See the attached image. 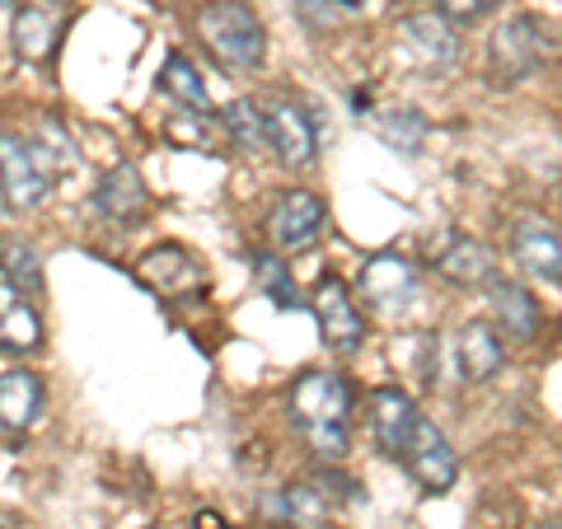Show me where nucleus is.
Here are the masks:
<instances>
[{"instance_id": "1", "label": "nucleus", "mask_w": 562, "mask_h": 529, "mask_svg": "<svg viewBox=\"0 0 562 529\" xmlns=\"http://www.w3.org/2000/svg\"><path fill=\"white\" fill-rule=\"evenodd\" d=\"M347 413H351V390L342 375H333V370H305L295 380L291 417L324 460H342L347 454Z\"/></svg>"}, {"instance_id": "2", "label": "nucleus", "mask_w": 562, "mask_h": 529, "mask_svg": "<svg viewBox=\"0 0 562 529\" xmlns=\"http://www.w3.org/2000/svg\"><path fill=\"white\" fill-rule=\"evenodd\" d=\"M198 29H202L206 52L225 70H254V66H262V57H268V29H262L258 14L249 5H239V0H216V5H206Z\"/></svg>"}, {"instance_id": "3", "label": "nucleus", "mask_w": 562, "mask_h": 529, "mask_svg": "<svg viewBox=\"0 0 562 529\" xmlns=\"http://www.w3.org/2000/svg\"><path fill=\"white\" fill-rule=\"evenodd\" d=\"M543 57H549V33H543L535 14H512V20H502L487 38V70L497 85L530 80L543 66Z\"/></svg>"}, {"instance_id": "4", "label": "nucleus", "mask_w": 562, "mask_h": 529, "mask_svg": "<svg viewBox=\"0 0 562 529\" xmlns=\"http://www.w3.org/2000/svg\"><path fill=\"white\" fill-rule=\"evenodd\" d=\"M52 160L43 155L38 140L29 136H14V132H0V192L14 211H29L47 198L52 188Z\"/></svg>"}, {"instance_id": "5", "label": "nucleus", "mask_w": 562, "mask_h": 529, "mask_svg": "<svg viewBox=\"0 0 562 529\" xmlns=\"http://www.w3.org/2000/svg\"><path fill=\"white\" fill-rule=\"evenodd\" d=\"M262 136H268V150L286 169H310L314 155H319V132H314V122L301 103H286V99L268 103L262 109Z\"/></svg>"}, {"instance_id": "6", "label": "nucleus", "mask_w": 562, "mask_h": 529, "mask_svg": "<svg viewBox=\"0 0 562 529\" xmlns=\"http://www.w3.org/2000/svg\"><path fill=\"white\" fill-rule=\"evenodd\" d=\"M314 319H319V333L328 338L333 351H342V357H351V351H361L366 342V324H361V309L357 300H351V286L342 277H324L319 286H314Z\"/></svg>"}, {"instance_id": "7", "label": "nucleus", "mask_w": 562, "mask_h": 529, "mask_svg": "<svg viewBox=\"0 0 562 529\" xmlns=\"http://www.w3.org/2000/svg\"><path fill=\"white\" fill-rule=\"evenodd\" d=\"M403 464H408V473L427 492H450L454 479H460V460H454L446 431L427 417H417V427L408 436V450H403Z\"/></svg>"}, {"instance_id": "8", "label": "nucleus", "mask_w": 562, "mask_h": 529, "mask_svg": "<svg viewBox=\"0 0 562 529\" xmlns=\"http://www.w3.org/2000/svg\"><path fill=\"white\" fill-rule=\"evenodd\" d=\"M268 235H272V244L281 254L310 249V244L324 235V202L314 198V192H305V188L286 192V198L272 206V216H268Z\"/></svg>"}, {"instance_id": "9", "label": "nucleus", "mask_w": 562, "mask_h": 529, "mask_svg": "<svg viewBox=\"0 0 562 529\" xmlns=\"http://www.w3.org/2000/svg\"><path fill=\"white\" fill-rule=\"evenodd\" d=\"M61 38V5L57 0H24L14 10V29H10V47L20 61H47L57 52Z\"/></svg>"}, {"instance_id": "10", "label": "nucleus", "mask_w": 562, "mask_h": 529, "mask_svg": "<svg viewBox=\"0 0 562 529\" xmlns=\"http://www.w3.org/2000/svg\"><path fill=\"white\" fill-rule=\"evenodd\" d=\"M357 291L371 300V305L390 309V305H403V300L417 291V272H413L408 258H398V254H375V258H366V268H361V277H357Z\"/></svg>"}, {"instance_id": "11", "label": "nucleus", "mask_w": 562, "mask_h": 529, "mask_svg": "<svg viewBox=\"0 0 562 529\" xmlns=\"http://www.w3.org/2000/svg\"><path fill=\"white\" fill-rule=\"evenodd\" d=\"M413 427H417V408H413V398L403 390L384 384V390L371 394V431H375V446L384 454H398V460H403Z\"/></svg>"}, {"instance_id": "12", "label": "nucleus", "mask_w": 562, "mask_h": 529, "mask_svg": "<svg viewBox=\"0 0 562 529\" xmlns=\"http://www.w3.org/2000/svg\"><path fill=\"white\" fill-rule=\"evenodd\" d=\"M140 281L146 286H155L160 295L179 300V295H198L206 286L202 268L192 262L183 249H173V244H165V249H150L146 258H140Z\"/></svg>"}, {"instance_id": "13", "label": "nucleus", "mask_w": 562, "mask_h": 529, "mask_svg": "<svg viewBox=\"0 0 562 529\" xmlns=\"http://www.w3.org/2000/svg\"><path fill=\"white\" fill-rule=\"evenodd\" d=\"M436 272H441L446 281H454V286H487L492 281V254L483 239H469V235H446L441 244H436Z\"/></svg>"}, {"instance_id": "14", "label": "nucleus", "mask_w": 562, "mask_h": 529, "mask_svg": "<svg viewBox=\"0 0 562 529\" xmlns=\"http://www.w3.org/2000/svg\"><path fill=\"white\" fill-rule=\"evenodd\" d=\"M512 249H516V262H520V268L530 272V277L562 281V235L549 230L543 221H516Z\"/></svg>"}, {"instance_id": "15", "label": "nucleus", "mask_w": 562, "mask_h": 529, "mask_svg": "<svg viewBox=\"0 0 562 529\" xmlns=\"http://www.w3.org/2000/svg\"><path fill=\"white\" fill-rule=\"evenodd\" d=\"M506 365V347L497 338V328H492L487 319H473L460 328V375L469 384H487L497 380Z\"/></svg>"}, {"instance_id": "16", "label": "nucleus", "mask_w": 562, "mask_h": 529, "mask_svg": "<svg viewBox=\"0 0 562 529\" xmlns=\"http://www.w3.org/2000/svg\"><path fill=\"white\" fill-rule=\"evenodd\" d=\"M398 33L408 38V47L417 52V57H422V61H431V66H446V61H454V52H460V38H454V24L446 20L441 10L403 14Z\"/></svg>"}, {"instance_id": "17", "label": "nucleus", "mask_w": 562, "mask_h": 529, "mask_svg": "<svg viewBox=\"0 0 562 529\" xmlns=\"http://www.w3.org/2000/svg\"><path fill=\"white\" fill-rule=\"evenodd\" d=\"M94 206L109 221H132L150 206V192H146V183H140V173L132 165H113L94 188Z\"/></svg>"}, {"instance_id": "18", "label": "nucleus", "mask_w": 562, "mask_h": 529, "mask_svg": "<svg viewBox=\"0 0 562 529\" xmlns=\"http://www.w3.org/2000/svg\"><path fill=\"white\" fill-rule=\"evenodd\" d=\"M38 408H43V380L20 365L5 370V375H0V427L29 431Z\"/></svg>"}, {"instance_id": "19", "label": "nucleus", "mask_w": 562, "mask_h": 529, "mask_svg": "<svg viewBox=\"0 0 562 529\" xmlns=\"http://www.w3.org/2000/svg\"><path fill=\"white\" fill-rule=\"evenodd\" d=\"M0 347L5 351H38L43 347V319L29 300L0 281Z\"/></svg>"}, {"instance_id": "20", "label": "nucleus", "mask_w": 562, "mask_h": 529, "mask_svg": "<svg viewBox=\"0 0 562 529\" xmlns=\"http://www.w3.org/2000/svg\"><path fill=\"white\" fill-rule=\"evenodd\" d=\"M487 305H492V319L506 333H516V338H535L539 333V305L520 281H487Z\"/></svg>"}, {"instance_id": "21", "label": "nucleus", "mask_w": 562, "mask_h": 529, "mask_svg": "<svg viewBox=\"0 0 562 529\" xmlns=\"http://www.w3.org/2000/svg\"><path fill=\"white\" fill-rule=\"evenodd\" d=\"M268 510L281 525H319L333 506H328V492L319 483H291L268 502Z\"/></svg>"}, {"instance_id": "22", "label": "nucleus", "mask_w": 562, "mask_h": 529, "mask_svg": "<svg viewBox=\"0 0 562 529\" xmlns=\"http://www.w3.org/2000/svg\"><path fill=\"white\" fill-rule=\"evenodd\" d=\"M0 277L20 295H43V262L20 235H0Z\"/></svg>"}, {"instance_id": "23", "label": "nucleus", "mask_w": 562, "mask_h": 529, "mask_svg": "<svg viewBox=\"0 0 562 529\" xmlns=\"http://www.w3.org/2000/svg\"><path fill=\"white\" fill-rule=\"evenodd\" d=\"M160 85L183 103V109H192V113H211V94H206V80L198 76V66H192L183 52H169L165 57V70H160Z\"/></svg>"}, {"instance_id": "24", "label": "nucleus", "mask_w": 562, "mask_h": 529, "mask_svg": "<svg viewBox=\"0 0 562 529\" xmlns=\"http://www.w3.org/2000/svg\"><path fill=\"white\" fill-rule=\"evenodd\" d=\"M375 136L384 146H394L403 155H417L422 150V136H427V122H422L417 109H384L375 117Z\"/></svg>"}, {"instance_id": "25", "label": "nucleus", "mask_w": 562, "mask_h": 529, "mask_svg": "<svg viewBox=\"0 0 562 529\" xmlns=\"http://www.w3.org/2000/svg\"><path fill=\"white\" fill-rule=\"evenodd\" d=\"M221 122H225V132H231V140L239 150H262L268 146V136H262V109L254 99L231 103V109L221 113Z\"/></svg>"}, {"instance_id": "26", "label": "nucleus", "mask_w": 562, "mask_h": 529, "mask_svg": "<svg viewBox=\"0 0 562 529\" xmlns=\"http://www.w3.org/2000/svg\"><path fill=\"white\" fill-rule=\"evenodd\" d=\"M254 277H258V286L277 300V305H295L291 272H286V262H281L277 254H254Z\"/></svg>"}, {"instance_id": "27", "label": "nucleus", "mask_w": 562, "mask_h": 529, "mask_svg": "<svg viewBox=\"0 0 562 529\" xmlns=\"http://www.w3.org/2000/svg\"><path fill=\"white\" fill-rule=\"evenodd\" d=\"M38 146H43V155L52 160V169H70V165H76V146H70L66 132L57 127V117H43L38 122Z\"/></svg>"}, {"instance_id": "28", "label": "nucleus", "mask_w": 562, "mask_h": 529, "mask_svg": "<svg viewBox=\"0 0 562 529\" xmlns=\"http://www.w3.org/2000/svg\"><path fill=\"white\" fill-rule=\"evenodd\" d=\"M431 5L441 10L450 24H479L483 14H492L502 5V0H431Z\"/></svg>"}, {"instance_id": "29", "label": "nucleus", "mask_w": 562, "mask_h": 529, "mask_svg": "<svg viewBox=\"0 0 562 529\" xmlns=\"http://www.w3.org/2000/svg\"><path fill=\"white\" fill-rule=\"evenodd\" d=\"M301 14L305 20L319 29V24H333V14H338V5H333V0H301Z\"/></svg>"}, {"instance_id": "30", "label": "nucleus", "mask_w": 562, "mask_h": 529, "mask_svg": "<svg viewBox=\"0 0 562 529\" xmlns=\"http://www.w3.org/2000/svg\"><path fill=\"white\" fill-rule=\"evenodd\" d=\"M192 529H231V525H225V520L216 516V510H202V516L192 520Z\"/></svg>"}, {"instance_id": "31", "label": "nucleus", "mask_w": 562, "mask_h": 529, "mask_svg": "<svg viewBox=\"0 0 562 529\" xmlns=\"http://www.w3.org/2000/svg\"><path fill=\"white\" fill-rule=\"evenodd\" d=\"M338 10H361V0H333Z\"/></svg>"}, {"instance_id": "32", "label": "nucleus", "mask_w": 562, "mask_h": 529, "mask_svg": "<svg viewBox=\"0 0 562 529\" xmlns=\"http://www.w3.org/2000/svg\"><path fill=\"white\" fill-rule=\"evenodd\" d=\"M539 529H562V525H553V520H543V525H539Z\"/></svg>"}, {"instance_id": "33", "label": "nucleus", "mask_w": 562, "mask_h": 529, "mask_svg": "<svg viewBox=\"0 0 562 529\" xmlns=\"http://www.w3.org/2000/svg\"><path fill=\"white\" fill-rule=\"evenodd\" d=\"M5 5H14V0H0V10H5Z\"/></svg>"}]
</instances>
